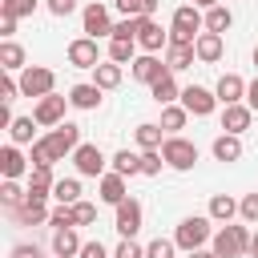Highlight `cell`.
<instances>
[{"label": "cell", "mask_w": 258, "mask_h": 258, "mask_svg": "<svg viewBox=\"0 0 258 258\" xmlns=\"http://www.w3.org/2000/svg\"><path fill=\"white\" fill-rule=\"evenodd\" d=\"M202 32H206V12H202L198 4H181V8H173V20H169V44H194Z\"/></svg>", "instance_id": "6da1fadb"}, {"label": "cell", "mask_w": 258, "mask_h": 258, "mask_svg": "<svg viewBox=\"0 0 258 258\" xmlns=\"http://www.w3.org/2000/svg\"><path fill=\"white\" fill-rule=\"evenodd\" d=\"M210 222H214L210 214H189V218H181V222H177V230H173V242H177V250H185V254L202 250V246L214 238Z\"/></svg>", "instance_id": "7a4b0ae2"}, {"label": "cell", "mask_w": 258, "mask_h": 258, "mask_svg": "<svg viewBox=\"0 0 258 258\" xmlns=\"http://www.w3.org/2000/svg\"><path fill=\"white\" fill-rule=\"evenodd\" d=\"M210 250H214L218 258H242V254H250V230L226 222V226L210 238Z\"/></svg>", "instance_id": "3957f363"}, {"label": "cell", "mask_w": 258, "mask_h": 258, "mask_svg": "<svg viewBox=\"0 0 258 258\" xmlns=\"http://www.w3.org/2000/svg\"><path fill=\"white\" fill-rule=\"evenodd\" d=\"M161 157H165V165H169V169L185 173V169H194V165H198V145H194V141H185L181 133H165V141H161Z\"/></svg>", "instance_id": "277c9868"}, {"label": "cell", "mask_w": 258, "mask_h": 258, "mask_svg": "<svg viewBox=\"0 0 258 258\" xmlns=\"http://www.w3.org/2000/svg\"><path fill=\"white\" fill-rule=\"evenodd\" d=\"M56 89V73L48 69V64H28V69H20V97H48Z\"/></svg>", "instance_id": "5b68a950"}, {"label": "cell", "mask_w": 258, "mask_h": 258, "mask_svg": "<svg viewBox=\"0 0 258 258\" xmlns=\"http://www.w3.org/2000/svg\"><path fill=\"white\" fill-rule=\"evenodd\" d=\"M44 141H48V149L56 153V161H60V157H73V153H77V145H81V125L60 121L56 129H48V133H44Z\"/></svg>", "instance_id": "8992f818"}, {"label": "cell", "mask_w": 258, "mask_h": 258, "mask_svg": "<svg viewBox=\"0 0 258 258\" xmlns=\"http://www.w3.org/2000/svg\"><path fill=\"white\" fill-rule=\"evenodd\" d=\"M73 165H77V173H81V177H101V173H105V165H109V157H105V149H101V145L81 141V145H77V153H73Z\"/></svg>", "instance_id": "52a82bcc"}, {"label": "cell", "mask_w": 258, "mask_h": 258, "mask_svg": "<svg viewBox=\"0 0 258 258\" xmlns=\"http://www.w3.org/2000/svg\"><path fill=\"white\" fill-rule=\"evenodd\" d=\"M81 24H85V36H93V40H101V36H113V16H109V8L101 4V0H93V4H85V12H81Z\"/></svg>", "instance_id": "ba28073f"}, {"label": "cell", "mask_w": 258, "mask_h": 258, "mask_svg": "<svg viewBox=\"0 0 258 258\" xmlns=\"http://www.w3.org/2000/svg\"><path fill=\"white\" fill-rule=\"evenodd\" d=\"M169 44V28H161L157 16H137V48L145 52H157Z\"/></svg>", "instance_id": "9c48e42d"}, {"label": "cell", "mask_w": 258, "mask_h": 258, "mask_svg": "<svg viewBox=\"0 0 258 258\" xmlns=\"http://www.w3.org/2000/svg\"><path fill=\"white\" fill-rule=\"evenodd\" d=\"M181 105L189 109V117H210L222 101H218V93L214 89H202V85H185L181 89Z\"/></svg>", "instance_id": "30bf717a"}, {"label": "cell", "mask_w": 258, "mask_h": 258, "mask_svg": "<svg viewBox=\"0 0 258 258\" xmlns=\"http://www.w3.org/2000/svg\"><path fill=\"white\" fill-rule=\"evenodd\" d=\"M117 214H113V230L121 234V238H133L137 230H141V218H145V210H141V202L137 198H125L121 206H113Z\"/></svg>", "instance_id": "8fae6325"}, {"label": "cell", "mask_w": 258, "mask_h": 258, "mask_svg": "<svg viewBox=\"0 0 258 258\" xmlns=\"http://www.w3.org/2000/svg\"><path fill=\"white\" fill-rule=\"evenodd\" d=\"M64 56H69L73 69H97V64H101V48H97L93 36H77V40H69Z\"/></svg>", "instance_id": "7c38bea8"}, {"label": "cell", "mask_w": 258, "mask_h": 258, "mask_svg": "<svg viewBox=\"0 0 258 258\" xmlns=\"http://www.w3.org/2000/svg\"><path fill=\"white\" fill-rule=\"evenodd\" d=\"M64 109H69V97L48 93V97H40V101H36L32 117H36V125H40V129H56V125L64 121Z\"/></svg>", "instance_id": "4fadbf2b"}, {"label": "cell", "mask_w": 258, "mask_h": 258, "mask_svg": "<svg viewBox=\"0 0 258 258\" xmlns=\"http://www.w3.org/2000/svg\"><path fill=\"white\" fill-rule=\"evenodd\" d=\"M129 69H133V81H141V85H153V81H161V77L169 73V64H165L157 52H141Z\"/></svg>", "instance_id": "5bb4252c"}, {"label": "cell", "mask_w": 258, "mask_h": 258, "mask_svg": "<svg viewBox=\"0 0 258 258\" xmlns=\"http://www.w3.org/2000/svg\"><path fill=\"white\" fill-rule=\"evenodd\" d=\"M101 97H105V89H101V85H93V81H81V85H73V89H69V105H73V109H81V113L101 109Z\"/></svg>", "instance_id": "9a60e30c"}, {"label": "cell", "mask_w": 258, "mask_h": 258, "mask_svg": "<svg viewBox=\"0 0 258 258\" xmlns=\"http://www.w3.org/2000/svg\"><path fill=\"white\" fill-rule=\"evenodd\" d=\"M250 121H254V109L246 105V101H238V105H222V129L226 133H246L250 129Z\"/></svg>", "instance_id": "2e32d148"}, {"label": "cell", "mask_w": 258, "mask_h": 258, "mask_svg": "<svg viewBox=\"0 0 258 258\" xmlns=\"http://www.w3.org/2000/svg\"><path fill=\"white\" fill-rule=\"evenodd\" d=\"M194 52H198V60H202V64H214V60H222V52H226V36L206 28V32L194 40Z\"/></svg>", "instance_id": "e0dca14e"}, {"label": "cell", "mask_w": 258, "mask_h": 258, "mask_svg": "<svg viewBox=\"0 0 258 258\" xmlns=\"http://www.w3.org/2000/svg\"><path fill=\"white\" fill-rule=\"evenodd\" d=\"M97 194H101V202H105V206H121V202L129 198V189H125V177H121L117 169L97 177Z\"/></svg>", "instance_id": "ac0fdd59"}, {"label": "cell", "mask_w": 258, "mask_h": 258, "mask_svg": "<svg viewBox=\"0 0 258 258\" xmlns=\"http://www.w3.org/2000/svg\"><path fill=\"white\" fill-rule=\"evenodd\" d=\"M214 93H218L222 105H238V101H246V81L238 73H222L218 85H214Z\"/></svg>", "instance_id": "d6986e66"}, {"label": "cell", "mask_w": 258, "mask_h": 258, "mask_svg": "<svg viewBox=\"0 0 258 258\" xmlns=\"http://www.w3.org/2000/svg\"><path fill=\"white\" fill-rule=\"evenodd\" d=\"M28 161H32V157H24L20 145L8 141V145L0 149V177H24V173H28Z\"/></svg>", "instance_id": "ffe728a7"}, {"label": "cell", "mask_w": 258, "mask_h": 258, "mask_svg": "<svg viewBox=\"0 0 258 258\" xmlns=\"http://www.w3.org/2000/svg\"><path fill=\"white\" fill-rule=\"evenodd\" d=\"M8 214H12V222H20V226H40V222H48L52 210H48L44 202H36V198H24V202H20L16 210H8Z\"/></svg>", "instance_id": "44dd1931"}, {"label": "cell", "mask_w": 258, "mask_h": 258, "mask_svg": "<svg viewBox=\"0 0 258 258\" xmlns=\"http://www.w3.org/2000/svg\"><path fill=\"white\" fill-rule=\"evenodd\" d=\"M81 238H77V226H64V230H52V254L56 258H81Z\"/></svg>", "instance_id": "7402d4cb"}, {"label": "cell", "mask_w": 258, "mask_h": 258, "mask_svg": "<svg viewBox=\"0 0 258 258\" xmlns=\"http://www.w3.org/2000/svg\"><path fill=\"white\" fill-rule=\"evenodd\" d=\"M210 153H214V161H238L242 157V137L238 133H218L214 137V145H210Z\"/></svg>", "instance_id": "603a6c76"}, {"label": "cell", "mask_w": 258, "mask_h": 258, "mask_svg": "<svg viewBox=\"0 0 258 258\" xmlns=\"http://www.w3.org/2000/svg\"><path fill=\"white\" fill-rule=\"evenodd\" d=\"M36 117H12V125H8V141L12 145H32L36 141Z\"/></svg>", "instance_id": "cb8c5ba5"}, {"label": "cell", "mask_w": 258, "mask_h": 258, "mask_svg": "<svg viewBox=\"0 0 258 258\" xmlns=\"http://www.w3.org/2000/svg\"><path fill=\"white\" fill-rule=\"evenodd\" d=\"M194 60H198L194 44H165V64H169V73H181V69H189Z\"/></svg>", "instance_id": "d4e9b609"}, {"label": "cell", "mask_w": 258, "mask_h": 258, "mask_svg": "<svg viewBox=\"0 0 258 258\" xmlns=\"http://www.w3.org/2000/svg\"><path fill=\"white\" fill-rule=\"evenodd\" d=\"M165 129H161V121H141L137 129H133V137H137V149H161V137Z\"/></svg>", "instance_id": "484cf974"}, {"label": "cell", "mask_w": 258, "mask_h": 258, "mask_svg": "<svg viewBox=\"0 0 258 258\" xmlns=\"http://www.w3.org/2000/svg\"><path fill=\"white\" fill-rule=\"evenodd\" d=\"M0 69H4V73L28 69V64H24V48H20L16 40H0Z\"/></svg>", "instance_id": "4316f807"}, {"label": "cell", "mask_w": 258, "mask_h": 258, "mask_svg": "<svg viewBox=\"0 0 258 258\" xmlns=\"http://www.w3.org/2000/svg\"><path fill=\"white\" fill-rule=\"evenodd\" d=\"M121 69H125V64H117V60H101V64L93 69V85H101L105 93L117 89V85H121Z\"/></svg>", "instance_id": "83f0119b"}, {"label": "cell", "mask_w": 258, "mask_h": 258, "mask_svg": "<svg viewBox=\"0 0 258 258\" xmlns=\"http://www.w3.org/2000/svg\"><path fill=\"white\" fill-rule=\"evenodd\" d=\"M149 93H153V101H157V105H173V101H181V89H177L173 73H165L161 81H153V85H149Z\"/></svg>", "instance_id": "f1b7e54d"}, {"label": "cell", "mask_w": 258, "mask_h": 258, "mask_svg": "<svg viewBox=\"0 0 258 258\" xmlns=\"http://www.w3.org/2000/svg\"><path fill=\"white\" fill-rule=\"evenodd\" d=\"M109 165H113L121 177H137V173H141V153H133V149H117V153L109 157Z\"/></svg>", "instance_id": "f546056e"}, {"label": "cell", "mask_w": 258, "mask_h": 258, "mask_svg": "<svg viewBox=\"0 0 258 258\" xmlns=\"http://www.w3.org/2000/svg\"><path fill=\"white\" fill-rule=\"evenodd\" d=\"M210 218L222 222V226L234 222V218H238V202H234L230 194H214V198H210Z\"/></svg>", "instance_id": "4dcf8cb0"}, {"label": "cell", "mask_w": 258, "mask_h": 258, "mask_svg": "<svg viewBox=\"0 0 258 258\" xmlns=\"http://www.w3.org/2000/svg\"><path fill=\"white\" fill-rule=\"evenodd\" d=\"M185 121H189V109L185 105H161V129L165 133H177V129H185Z\"/></svg>", "instance_id": "1f68e13d"}, {"label": "cell", "mask_w": 258, "mask_h": 258, "mask_svg": "<svg viewBox=\"0 0 258 258\" xmlns=\"http://www.w3.org/2000/svg\"><path fill=\"white\" fill-rule=\"evenodd\" d=\"M52 198H56V206H73V202H81V181H77V177H56Z\"/></svg>", "instance_id": "d6a6232c"}, {"label": "cell", "mask_w": 258, "mask_h": 258, "mask_svg": "<svg viewBox=\"0 0 258 258\" xmlns=\"http://www.w3.org/2000/svg\"><path fill=\"white\" fill-rule=\"evenodd\" d=\"M230 24H234V12H230L226 4L206 8V28H210V32H230Z\"/></svg>", "instance_id": "836d02e7"}, {"label": "cell", "mask_w": 258, "mask_h": 258, "mask_svg": "<svg viewBox=\"0 0 258 258\" xmlns=\"http://www.w3.org/2000/svg\"><path fill=\"white\" fill-rule=\"evenodd\" d=\"M121 16H153L161 8V0H113Z\"/></svg>", "instance_id": "e575fe53"}, {"label": "cell", "mask_w": 258, "mask_h": 258, "mask_svg": "<svg viewBox=\"0 0 258 258\" xmlns=\"http://www.w3.org/2000/svg\"><path fill=\"white\" fill-rule=\"evenodd\" d=\"M109 60L133 64V60H137V40H109Z\"/></svg>", "instance_id": "d590c367"}, {"label": "cell", "mask_w": 258, "mask_h": 258, "mask_svg": "<svg viewBox=\"0 0 258 258\" xmlns=\"http://www.w3.org/2000/svg\"><path fill=\"white\" fill-rule=\"evenodd\" d=\"M24 198H28V189H20V185H16V177H4V181H0V202H4L8 210H16Z\"/></svg>", "instance_id": "8d00e7d4"}, {"label": "cell", "mask_w": 258, "mask_h": 258, "mask_svg": "<svg viewBox=\"0 0 258 258\" xmlns=\"http://www.w3.org/2000/svg\"><path fill=\"white\" fill-rule=\"evenodd\" d=\"M36 8H40V0H0V12H8V16H16V20H20V16H32Z\"/></svg>", "instance_id": "74e56055"}, {"label": "cell", "mask_w": 258, "mask_h": 258, "mask_svg": "<svg viewBox=\"0 0 258 258\" xmlns=\"http://www.w3.org/2000/svg\"><path fill=\"white\" fill-rule=\"evenodd\" d=\"M161 165H165L161 149H141V173H145V177H157V173H161Z\"/></svg>", "instance_id": "f35d334b"}, {"label": "cell", "mask_w": 258, "mask_h": 258, "mask_svg": "<svg viewBox=\"0 0 258 258\" xmlns=\"http://www.w3.org/2000/svg\"><path fill=\"white\" fill-rule=\"evenodd\" d=\"M173 250H177L173 238H153V242L145 246V258H173Z\"/></svg>", "instance_id": "ab89813d"}, {"label": "cell", "mask_w": 258, "mask_h": 258, "mask_svg": "<svg viewBox=\"0 0 258 258\" xmlns=\"http://www.w3.org/2000/svg\"><path fill=\"white\" fill-rule=\"evenodd\" d=\"M109 40H137V16H125V20H117Z\"/></svg>", "instance_id": "60d3db41"}, {"label": "cell", "mask_w": 258, "mask_h": 258, "mask_svg": "<svg viewBox=\"0 0 258 258\" xmlns=\"http://www.w3.org/2000/svg\"><path fill=\"white\" fill-rule=\"evenodd\" d=\"M28 157H32V165H52V161H56V153L48 149V141H44V137H36V141H32V153H28Z\"/></svg>", "instance_id": "b9f144b4"}, {"label": "cell", "mask_w": 258, "mask_h": 258, "mask_svg": "<svg viewBox=\"0 0 258 258\" xmlns=\"http://www.w3.org/2000/svg\"><path fill=\"white\" fill-rule=\"evenodd\" d=\"M16 97H20V77L4 73V77H0V101H8V105H12Z\"/></svg>", "instance_id": "7bdbcfd3"}, {"label": "cell", "mask_w": 258, "mask_h": 258, "mask_svg": "<svg viewBox=\"0 0 258 258\" xmlns=\"http://www.w3.org/2000/svg\"><path fill=\"white\" fill-rule=\"evenodd\" d=\"M73 214H77V226H93V222H97V206H93V202H85V198H81V202H73Z\"/></svg>", "instance_id": "ee69618b"}, {"label": "cell", "mask_w": 258, "mask_h": 258, "mask_svg": "<svg viewBox=\"0 0 258 258\" xmlns=\"http://www.w3.org/2000/svg\"><path fill=\"white\" fill-rule=\"evenodd\" d=\"M48 222H52V230H64V226H77V214H73V206H56L48 214Z\"/></svg>", "instance_id": "f6af8a7d"}, {"label": "cell", "mask_w": 258, "mask_h": 258, "mask_svg": "<svg viewBox=\"0 0 258 258\" xmlns=\"http://www.w3.org/2000/svg\"><path fill=\"white\" fill-rule=\"evenodd\" d=\"M238 214H242V222L258 226V194H246V198L238 202Z\"/></svg>", "instance_id": "bcb514c9"}, {"label": "cell", "mask_w": 258, "mask_h": 258, "mask_svg": "<svg viewBox=\"0 0 258 258\" xmlns=\"http://www.w3.org/2000/svg\"><path fill=\"white\" fill-rule=\"evenodd\" d=\"M113 258H145V246H137L133 238H121L117 250H113Z\"/></svg>", "instance_id": "7dc6e473"}, {"label": "cell", "mask_w": 258, "mask_h": 258, "mask_svg": "<svg viewBox=\"0 0 258 258\" xmlns=\"http://www.w3.org/2000/svg\"><path fill=\"white\" fill-rule=\"evenodd\" d=\"M8 258H44V250H40L36 242H16V246L8 250Z\"/></svg>", "instance_id": "c3c4849f"}, {"label": "cell", "mask_w": 258, "mask_h": 258, "mask_svg": "<svg viewBox=\"0 0 258 258\" xmlns=\"http://www.w3.org/2000/svg\"><path fill=\"white\" fill-rule=\"evenodd\" d=\"M44 8H48L52 16H73V12H77V0H44Z\"/></svg>", "instance_id": "681fc988"}, {"label": "cell", "mask_w": 258, "mask_h": 258, "mask_svg": "<svg viewBox=\"0 0 258 258\" xmlns=\"http://www.w3.org/2000/svg\"><path fill=\"white\" fill-rule=\"evenodd\" d=\"M81 258H113V254H109L101 242H85V246H81Z\"/></svg>", "instance_id": "f907efd6"}, {"label": "cell", "mask_w": 258, "mask_h": 258, "mask_svg": "<svg viewBox=\"0 0 258 258\" xmlns=\"http://www.w3.org/2000/svg\"><path fill=\"white\" fill-rule=\"evenodd\" d=\"M12 32H16V16L0 12V36H4V40H12Z\"/></svg>", "instance_id": "816d5d0a"}, {"label": "cell", "mask_w": 258, "mask_h": 258, "mask_svg": "<svg viewBox=\"0 0 258 258\" xmlns=\"http://www.w3.org/2000/svg\"><path fill=\"white\" fill-rule=\"evenodd\" d=\"M246 105H250V109L258 113V77H254V81L246 85Z\"/></svg>", "instance_id": "f5cc1de1"}, {"label": "cell", "mask_w": 258, "mask_h": 258, "mask_svg": "<svg viewBox=\"0 0 258 258\" xmlns=\"http://www.w3.org/2000/svg\"><path fill=\"white\" fill-rule=\"evenodd\" d=\"M189 258H218V254H214V250H206V246H202V250H194V254H189Z\"/></svg>", "instance_id": "db71d44e"}, {"label": "cell", "mask_w": 258, "mask_h": 258, "mask_svg": "<svg viewBox=\"0 0 258 258\" xmlns=\"http://www.w3.org/2000/svg\"><path fill=\"white\" fill-rule=\"evenodd\" d=\"M250 254H254V258H258V230H254V234H250Z\"/></svg>", "instance_id": "11a10c76"}, {"label": "cell", "mask_w": 258, "mask_h": 258, "mask_svg": "<svg viewBox=\"0 0 258 258\" xmlns=\"http://www.w3.org/2000/svg\"><path fill=\"white\" fill-rule=\"evenodd\" d=\"M198 8H214V4H222V0H194Z\"/></svg>", "instance_id": "9f6ffc18"}, {"label": "cell", "mask_w": 258, "mask_h": 258, "mask_svg": "<svg viewBox=\"0 0 258 258\" xmlns=\"http://www.w3.org/2000/svg\"><path fill=\"white\" fill-rule=\"evenodd\" d=\"M254 69H258V44H254Z\"/></svg>", "instance_id": "6f0895ef"}, {"label": "cell", "mask_w": 258, "mask_h": 258, "mask_svg": "<svg viewBox=\"0 0 258 258\" xmlns=\"http://www.w3.org/2000/svg\"><path fill=\"white\" fill-rule=\"evenodd\" d=\"M52 258H56V254H52Z\"/></svg>", "instance_id": "680465c9"}]
</instances>
